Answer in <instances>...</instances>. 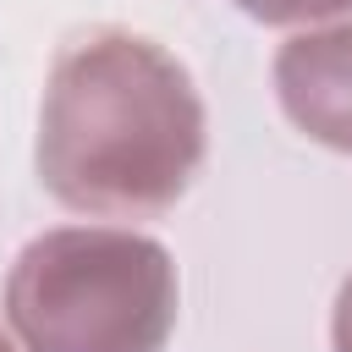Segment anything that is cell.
Wrapping results in <instances>:
<instances>
[{
	"instance_id": "1",
	"label": "cell",
	"mask_w": 352,
	"mask_h": 352,
	"mask_svg": "<svg viewBox=\"0 0 352 352\" xmlns=\"http://www.w3.org/2000/svg\"><path fill=\"white\" fill-rule=\"evenodd\" d=\"M209 116L192 72L132 28L72 38L38 104V182L88 220H154L204 165Z\"/></svg>"
},
{
	"instance_id": "2",
	"label": "cell",
	"mask_w": 352,
	"mask_h": 352,
	"mask_svg": "<svg viewBox=\"0 0 352 352\" xmlns=\"http://www.w3.org/2000/svg\"><path fill=\"white\" fill-rule=\"evenodd\" d=\"M182 308L165 242L126 226H55L6 270L22 352H165Z\"/></svg>"
},
{
	"instance_id": "3",
	"label": "cell",
	"mask_w": 352,
	"mask_h": 352,
	"mask_svg": "<svg viewBox=\"0 0 352 352\" xmlns=\"http://www.w3.org/2000/svg\"><path fill=\"white\" fill-rule=\"evenodd\" d=\"M275 99L297 132L352 154V22L302 28L275 50Z\"/></svg>"
},
{
	"instance_id": "4",
	"label": "cell",
	"mask_w": 352,
	"mask_h": 352,
	"mask_svg": "<svg viewBox=\"0 0 352 352\" xmlns=\"http://www.w3.org/2000/svg\"><path fill=\"white\" fill-rule=\"evenodd\" d=\"M231 6L264 28H302V22H324V16L352 11V0H231Z\"/></svg>"
},
{
	"instance_id": "5",
	"label": "cell",
	"mask_w": 352,
	"mask_h": 352,
	"mask_svg": "<svg viewBox=\"0 0 352 352\" xmlns=\"http://www.w3.org/2000/svg\"><path fill=\"white\" fill-rule=\"evenodd\" d=\"M330 352H352V275L341 280L336 308H330Z\"/></svg>"
},
{
	"instance_id": "6",
	"label": "cell",
	"mask_w": 352,
	"mask_h": 352,
	"mask_svg": "<svg viewBox=\"0 0 352 352\" xmlns=\"http://www.w3.org/2000/svg\"><path fill=\"white\" fill-rule=\"evenodd\" d=\"M0 352H16V346H11V341H6V336H0Z\"/></svg>"
}]
</instances>
